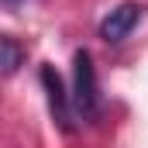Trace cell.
Wrapping results in <instances>:
<instances>
[{
  "label": "cell",
  "mask_w": 148,
  "mask_h": 148,
  "mask_svg": "<svg viewBox=\"0 0 148 148\" xmlns=\"http://www.w3.org/2000/svg\"><path fill=\"white\" fill-rule=\"evenodd\" d=\"M73 110L83 121H97L100 114V83H97V66L93 55L86 48H79L73 55V97H69Z\"/></svg>",
  "instance_id": "cell-1"
},
{
  "label": "cell",
  "mask_w": 148,
  "mask_h": 148,
  "mask_svg": "<svg viewBox=\"0 0 148 148\" xmlns=\"http://www.w3.org/2000/svg\"><path fill=\"white\" fill-rule=\"evenodd\" d=\"M41 86H45V93H48V110L55 117V124L62 127V131H73V121H69V114H73V103H69V93H66V83H62V76L55 73V66H41Z\"/></svg>",
  "instance_id": "cell-2"
},
{
  "label": "cell",
  "mask_w": 148,
  "mask_h": 148,
  "mask_svg": "<svg viewBox=\"0 0 148 148\" xmlns=\"http://www.w3.org/2000/svg\"><path fill=\"white\" fill-rule=\"evenodd\" d=\"M138 21H141V3L124 0V3H117L110 14L100 21V38L103 41H124V38L138 28Z\"/></svg>",
  "instance_id": "cell-3"
},
{
  "label": "cell",
  "mask_w": 148,
  "mask_h": 148,
  "mask_svg": "<svg viewBox=\"0 0 148 148\" xmlns=\"http://www.w3.org/2000/svg\"><path fill=\"white\" fill-rule=\"evenodd\" d=\"M24 66V48L10 35H0V76H14Z\"/></svg>",
  "instance_id": "cell-4"
},
{
  "label": "cell",
  "mask_w": 148,
  "mask_h": 148,
  "mask_svg": "<svg viewBox=\"0 0 148 148\" xmlns=\"http://www.w3.org/2000/svg\"><path fill=\"white\" fill-rule=\"evenodd\" d=\"M7 3H17V0H7Z\"/></svg>",
  "instance_id": "cell-5"
}]
</instances>
